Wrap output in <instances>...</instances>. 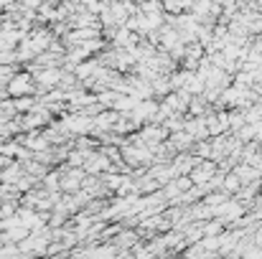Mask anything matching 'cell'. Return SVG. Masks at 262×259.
Listing matches in <instances>:
<instances>
[{
	"label": "cell",
	"instance_id": "cell-1",
	"mask_svg": "<svg viewBox=\"0 0 262 259\" xmlns=\"http://www.w3.org/2000/svg\"><path fill=\"white\" fill-rule=\"evenodd\" d=\"M5 89H8V97L23 99V97H31V94L36 91V79H33L31 72H20V74H15V77L8 82Z\"/></svg>",
	"mask_w": 262,
	"mask_h": 259
},
{
	"label": "cell",
	"instance_id": "cell-2",
	"mask_svg": "<svg viewBox=\"0 0 262 259\" xmlns=\"http://www.w3.org/2000/svg\"><path fill=\"white\" fill-rule=\"evenodd\" d=\"M214 175V166L209 163V160H201V166L196 168V171H191V183H204V180H209Z\"/></svg>",
	"mask_w": 262,
	"mask_h": 259
},
{
	"label": "cell",
	"instance_id": "cell-3",
	"mask_svg": "<svg viewBox=\"0 0 262 259\" xmlns=\"http://www.w3.org/2000/svg\"><path fill=\"white\" fill-rule=\"evenodd\" d=\"M171 143H173V148H178V150H183V148H188V145L193 143V137H191V135H188L186 130H181V132H173Z\"/></svg>",
	"mask_w": 262,
	"mask_h": 259
},
{
	"label": "cell",
	"instance_id": "cell-4",
	"mask_svg": "<svg viewBox=\"0 0 262 259\" xmlns=\"http://www.w3.org/2000/svg\"><path fill=\"white\" fill-rule=\"evenodd\" d=\"M237 188H239V178H237L234 173L227 175V178H224V191H237Z\"/></svg>",
	"mask_w": 262,
	"mask_h": 259
}]
</instances>
